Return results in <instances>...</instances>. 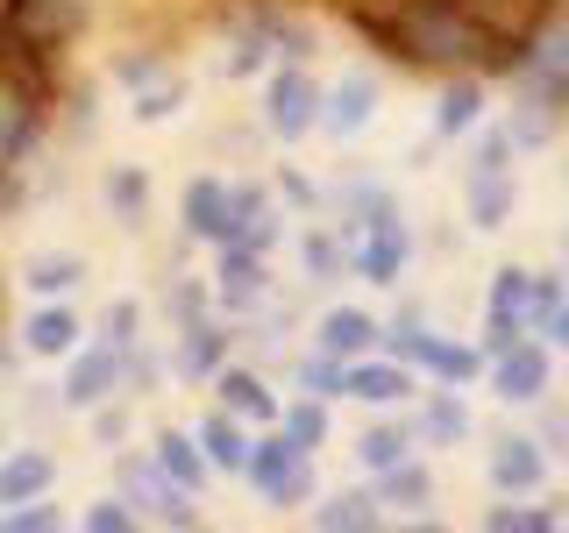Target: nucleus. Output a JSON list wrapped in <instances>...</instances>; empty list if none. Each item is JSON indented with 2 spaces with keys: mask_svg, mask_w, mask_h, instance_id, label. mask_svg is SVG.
Returning <instances> with one entry per match:
<instances>
[{
  "mask_svg": "<svg viewBox=\"0 0 569 533\" xmlns=\"http://www.w3.org/2000/svg\"><path fill=\"white\" fill-rule=\"evenodd\" d=\"M242 476L257 484L271 505H299L307 497V449H299L292 434H263V441H249V462H242Z\"/></svg>",
  "mask_w": 569,
  "mask_h": 533,
  "instance_id": "1",
  "label": "nucleus"
},
{
  "mask_svg": "<svg viewBox=\"0 0 569 533\" xmlns=\"http://www.w3.org/2000/svg\"><path fill=\"white\" fill-rule=\"evenodd\" d=\"M263 121H271V135H284V142L313 135L320 129V79L313 71H299V64L271 71V79H263Z\"/></svg>",
  "mask_w": 569,
  "mask_h": 533,
  "instance_id": "2",
  "label": "nucleus"
},
{
  "mask_svg": "<svg viewBox=\"0 0 569 533\" xmlns=\"http://www.w3.org/2000/svg\"><path fill=\"white\" fill-rule=\"evenodd\" d=\"M385 349L399 355V363H420L427 378H441V384H456V391L477 378V355L470 349H462V342H441V334H420V328H391Z\"/></svg>",
  "mask_w": 569,
  "mask_h": 533,
  "instance_id": "3",
  "label": "nucleus"
},
{
  "mask_svg": "<svg viewBox=\"0 0 569 533\" xmlns=\"http://www.w3.org/2000/svg\"><path fill=\"white\" fill-rule=\"evenodd\" d=\"M121 384V349L100 342V349H71V370H64V405L71 413H93V405L114 399Z\"/></svg>",
  "mask_w": 569,
  "mask_h": 533,
  "instance_id": "4",
  "label": "nucleus"
},
{
  "mask_svg": "<svg viewBox=\"0 0 569 533\" xmlns=\"http://www.w3.org/2000/svg\"><path fill=\"white\" fill-rule=\"evenodd\" d=\"M121 484H129V505H150L157 520H171V526H200V512L186 505L192 491H178L164 470H157V455L142 462V455H121Z\"/></svg>",
  "mask_w": 569,
  "mask_h": 533,
  "instance_id": "5",
  "label": "nucleus"
},
{
  "mask_svg": "<svg viewBox=\"0 0 569 533\" xmlns=\"http://www.w3.org/2000/svg\"><path fill=\"white\" fill-rule=\"evenodd\" d=\"M491 391L506 405H533V399H548V349L541 342H512V349H498L491 355Z\"/></svg>",
  "mask_w": 569,
  "mask_h": 533,
  "instance_id": "6",
  "label": "nucleus"
},
{
  "mask_svg": "<svg viewBox=\"0 0 569 533\" xmlns=\"http://www.w3.org/2000/svg\"><path fill=\"white\" fill-rule=\"evenodd\" d=\"M370 114H378V79H370V71H349V79H335V93H320V129L335 142L363 135Z\"/></svg>",
  "mask_w": 569,
  "mask_h": 533,
  "instance_id": "7",
  "label": "nucleus"
},
{
  "mask_svg": "<svg viewBox=\"0 0 569 533\" xmlns=\"http://www.w3.org/2000/svg\"><path fill=\"white\" fill-rule=\"evenodd\" d=\"M342 399L356 405H399V399H413V370L399 363V355H356L349 363V378H342Z\"/></svg>",
  "mask_w": 569,
  "mask_h": 533,
  "instance_id": "8",
  "label": "nucleus"
},
{
  "mask_svg": "<svg viewBox=\"0 0 569 533\" xmlns=\"http://www.w3.org/2000/svg\"><path fill=\"white\" fill-rule=\"evenodd\" d=\"M485 470H491V491H533L548 476V449L541 441H527V434H506V441H491V455H485Z\"/></svg>",
  "mask_w": 569,
  "mask_h": 533,
  "instance_id": "9",
  "label": "nucleus"
},
{
  "mask_svg": "<svg viewBox=\"0 0 569 533\" xmlns=\"http://www.w3.org/2000/svg\"><path fill=\"white\" fill-rule=\"evenodd\" d=\"M313 342L328 349V355H342V363H356V355H370V349L385 342V328L363 306H328V313H320V328H313Z\"/></svg>",
  "mask_w": 569,
  "mask_h": 533,
  "instance_id": "10",
  "label": "nucleus"
},
{
  "mask_svg": "<svg viewBox=\"0 0 569 533\" xmlns=\"http://www.w3.org/2000/svg\"><path fill=\"white\" fill-rule=\"evenodd\" d=\"M356 271H363L370 284H399V278H406V228H399V207H391V213H370V242H363V257H356Z\"/></svg>",
  "mask_w": 569,
  "mask_h": 533,
  "instance_id": "11",
  "label": "nucleus"
},
{
  "mask_svg": "<svg viewBox=\"0 0 569 533\" xmlns=\"http://www.w3.org/2000/svg\"><path fill=\"white\" fill-rule=\"evenodd\" d=\"M527 71H533V86H548V93H569V8H562V14H548V22L533 29V43H527Z\"/></svg>",
  "mask_w": 569,
  "mask_h": 533,
  "instance_id": "12",
  "label": "nucleus"
},
{
  "mask_svg": "<svg viewBox=\"0 0 569 533\" xmlns=\"http://www.w3.org/2000/svg\"><path fill=\"white\" fill-rule=\"evenodd\" d=\"M79 334H86L79 313L58 306V299H43V306L22 320V349H29V355H71V349H79Z\"/></svg>",
  "mask_w": 569,
  "mask_h": 533,
  "instance_id": "13",
  "label": "nucleus"
},
{
  "mask_svg": "<svg viewBox=\"0 0 569 533\" xmlns=\"http://www.w3.org/2000/svg\"><path fill=\"white\" fill-rule=\"evenodd\" d=\"M50 484H58V462H50L43 449H22L0 462V505H22V497H43Z\"/></svg>",
  "mask_w": 569,
  "mask_h": 533,
  "instance_id": "14",
  "label": "nucleus"
},
{
  "mask_svg": "<svg viewBox=\"0 0 569 533\" xmlns=\"http://www.w3.org/2000/svg\"><path fill=\"white\" fill-rule=\"evenodd\" d=\"M192 441H200L207 470H242V462H249V434H242V420L228 413V405H221V413H207V426Z\"/></svg>",
  "mask_w": 569,
  "mask_h": 533,
  "instance_id": "15",
  "label": "nucleus"
},
{
  "mask_svg": "<svg viewBox=\"0 0 569 533\" xmlns=\"http://www.w3.org/2000/svg\"><path fill=\"white\" fill-rule=\"evenodd\" d=\"M257 292H263V249L221 242V299H228V306H249Z\"/></svg>",
  "mask_w": 569,
  "mask_h": 533,
  "instance_id": "16",
  "label": "nucleus"
},
{
  "mask_svg": "<svg viewBox=\"0 0 569 533\" xmlns=\"http://www.w3.org/2000/svg\"><path fill=\"white\" fill-rule=\"evenodd\" d=\"M320 526H342V533H378L385 526V497H363V491H335L313 505Z\"/></svg>",
  "mask_w": 569,
  "mask_h": 533,
  "instance_id": "17",
  "label": "nucleus"
},
{
  "mask_svg": "<svg viewBox=\"0 0 569 533\" xmlns=\"http://www.w3.org/2000/svg\"><path fill=\"white\" fill-rule=\"evenodd\" d=\"M213 391H221V405H228L236 420H263V426L278 420L271 384H263V378H249V370H221V384H213Z\"/></svg>",
  "mask_w": 569,
  "mask_h": 533,
  "instance_id": "18",
  "label": "nucleus"
},
{
  "mask_svg": "<svg viewBox=\"0 0 569 533\" xmlns=\"http://www.w3.org/2000/svg\"><path fill=\"white\" fill-rule=\"evenodd\" d=\"M420 434L435 441V449H456V441H470V405L456 399V384H441L435 399H427V413H420Z\"/></svg>",
  "mask_w": 569,
  "mask_h": 533,
  "instance_id": "19",
  "label": "nucleus"
},
{
  "mask_svg": "<svg viewBox=\"0 0 569 533\" xmlns=\"http://www.w3.org/2000/svg\"><path fill=\"white\" fill-rule=\"evenodd\" d=\"M157 470H164L178 491H200V484H207V455H200V441H192V434H157Z\"/></svg>",
  "mask_w": 569,
  "mask_h": 533,
  "instance_id": "20",
  "label": "nucleus"
},
{
  "mask_svg": "<svg viewBox=\"0 0 569 533\" xmlns=\"http://www.w3.org/2000/svg\"><path fill=\"white\" fill-rule=\"evenodd\" d=\"M477 114H485V86H477V79L441 86V100H435V135H462V129H477Z\"/></svg>",
  "mask_w": 569,
  "mask_h": 533,
  "instance_id": "21",
  "label": "nucleus"
},
{
  "mask_svg": "<svg viewBox=\"0 0 569 533\" xmlns=\"http://www.w3.org/2000/svg\"><path fill=\"white\" fill-rule=\"evenodd\" d=\"M506 213H512V171H477L470 178V221L485 228H506Z\"/></svg>",
  "mask_w": 569,
  "mask_h": 533,
  "instance_id": "22",
  "label": "nucleus"
},
{
  "mask_svg": "<svg viewBox=\"0 0 569 533\" xmlns=\"http://www.w3.org/2000/svg\"><path fill=\"white\" fill-rule=\"evenodd\" d=\"M79 278H86V263H79V257H29L22 292H29V299H64Z\"/></svg>",
  "mask_w": 569,
  "mask_h": 533,
  "instance_id": "23",
  "label": "nucleus"
},
{
  "mask_svg": "<svg viewBox=\"0 0 569 533\" xmlns=\"http://www.w3.org/2000/svg\"><path fill=\"white\" fill-rule=\"evenodd\" d=\"M413 455V434L406 426H370L363 441H356V462H363L370 476H385V470H399V462Z\"/></svg>",
  "mask_w": 569,
  "mask_h": 533,
  "instance_id": "24",
  "label": "nucleus"
},
{
  "mask_svg": "<svg viewBox=\"0 0 569 533\" xmlns=\"http://www.w3.org/2000/svg\"><path fill=\"white\" fill-rule=\"evenodd\" d=\"M342 378H349V363L328 355V349H313L307 363H299V391H307V399H342Z\"/></svg>",
  "mask_w": 569,
  "mask_h": 533,
  "instance_id": "25",
  "label": "nucleus"
},
{
  "mask_svg": "<svg viewBox=\"0 0 569 533\" xmlns=\"http://www.w3.org/2000/svg\"><path fill=\"white\" fill-rule=\"evenodd\" d=\"M485 533H556L548 505H485Z\"/></svg>",
  "mask_w": 569,
  "mask_h": 533,
  "instance_id": "26",
  "label": "nucleus"
},
{
  "mask_svg": "<svg viewBox=\"0 0 569 533\" xmlns=\"http://www.w3.org/2000/svg\"><path fill=\"white\" fill-rule=\"evenodd\" d=\"M29 129H36V121H29V107L14 100V93H0V171H8L14 157H22V142H29Z\"/></svg>",
  "mask_w": 569,
  "mask_h": 533,
  "instance_id": "27",
  "label": "nucleus"
},
{
  "mask_svg": "<svg viewBox=\"0 0 569 533\" xmlns=\"http://www.w3.org/2000/svg\"><path fill=\"white\" fill-rule=\"evenodd\" d=\"M221 355H228V334L221 328H186V370H192V378L221 370Z\"/></svg>",
  "mask_w": 569,
  "mask_h": 533,
  "instance_id": "28",
  "label": "nucleus"
},
{
  "mask_svg": "<svg viewBox=\"0 0 569 533\" xmlns=\"http://www.w3.org/2000/svg\"><path fill=\"white\" fill-rule=\"evenodd\" d=\"M284 434H292L299 441V449H320V441H328V405H320V399H307V405H292V413H284Z\"/></svg>",
  "mask_w": 569,
  "mask_h": 533,
  "instance_id": "29",
  "label": "nucleus"
},
{
  "mask_svg": "<svg viewBox=\"0 0 569 533\" xmlns=\"http://www.w3.org/2000/svg\"><path fill=\"white\" fill-rule=\"evenodd\" d=\"M142 520V512L129 505V497H100V505H86V533H129Z\"/></svg>",
  "mask_w": 569,
  "mask_h": 533,
  "instance_id": "30",
  "label": "nucleus"
},
{
  "mask_svg": "<svg viewBox=\"0 0 569 533\" xmlns=\"http://www.w3.org/2000/svg\"><path fill=\"white\" fill-rule=\"evenodd\" d=\"M107 200H114L121 221H136V207H142V171H114V178H107Z\"/></svg>",
  "mask_w": 569,
  "mask_h": 533,
  "instance_id": "31",
  "label": "nucleus"
},
{
  "mask_svg": "<svg viewBox=\"0 0 569 533\" xmlns=\"http://www.w3.org/2000/svg\"><path fill=\"white\" fill-rule=\"evenodd\" d=\"M8 526H14V533H43V526H58V512H50L43 497H22V505L8 512Z\"/></svg>",
  "mask_w": 569,
  "mask_h": 533,
  "instance_id": "32",
  "label": "nucleus"
},
{
  "mask_svg": "<svg viewBox=\"0 0 569 533\" xmlns=\"http://www.w3.org/2000/svg\"><path fill=\"white\" fill-rule=\"evenodd\" d=\"M307 271L313 278H335V271H342V249H335L328 235H307Z\"/></svg>",
  "mask_w": 569,
  "mask_h": 533,
  "instance_id": "33",
  "label": "nucleus"
},
{
  "mask_svg": "<svg viewBox=\"0 0 569 533\" xmlns=\"http://www.w3.org/2000/svg\"><path fill=\"white\" fill-rule=\"evenodd\" d=\"M477 171H512V135H506V129L485 135V150H477Z\"/></svg>",
  "mask_w": 569,
  "mask_h": 533,
  "instance_id": "34",
  "label": "nucleus"
},
{
  "mask_svg": "<svg viewBox=\"0 0 569 533\" xmlns=\"http://www.w3.org/2000/svg\"><path fill=\"white\" fill-rule=\"evenodd\" d=\"M107 342H114V349H129V342H136V306H129V299L107 313Z\"/></svg>",
  "mask_w": 569,
  "mask_h": 533,
  "instance_id": "35",
  "label": "nucleus"
},
{
  "mask_svg": "<svg viewBox=\"0 0 569 533\" xmlns=\"http://www.w3.org/2000/svg\"><path fill=\"white\" fill-rule=\"evenodd\" d=\"M541 328H548V342H556V349H569V299H562V306L541 320Z\"/></svg>",
  "mask_w": 569,
  "mask_h": 533,
  "instance_id": "36",
  "label": "nucleus"
}]
</instances>
